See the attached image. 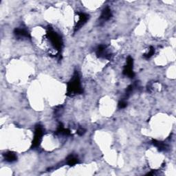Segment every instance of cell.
Masks as SVG:
<instances>
[{
	"instance_id": "obj_1",
	"label": "cell",
	"mask_w": 176,
	"mask_h": 176,
	"mask_svg": "<svg viewBox=\"0 0 176 176\" xmlns=\"http://www.w3.org/2000/svg\"><path fill=\"white\" fill-rule=\"evenodd\" d=\"M83 92L81 85L80 77H79L78 72L77 71H75L73 74V77H72L70 81L68 82L67 85V96L72 97L78 94H81Z\"/></svg>"
},
{
	"instance_id": "obj_2",
	"label": "cell",
	"mask_w": 176,
	"mask_h": 176,
	"mask_svg": "<svg viewBox=\"0 0 176 176\" xmlns=\"http://www.w3.org/2000/svg\"><path fill=\"white\" fill-rule=\"evenodd\" d=\"M47 37L50 41L52 46L60 53V51L63 46V40H62L61 36L56 32H54L51 27H49L47 31Z\"/></svg>"
},
{
	"instance_id": "obj_3",
	"label": "cell",
	"mask_w": 176,
	"mask_h": 176,
	"mask_svg": "<svg viewBox=\"0 0 176 176\" xmlns=\"http://www.w3.org/2000/svg\"><path fill=\"white\" fill-rule=\"evenodd\" d=\"M44 130L43 127L40 125H37L34 128V138L32 143V148H37L39 147L42 140V137L43 135Z\"/></svg>"
},
{
	"instance_id": "obj_4",
	"label": "cell",
	"mask_w": 176,
	"mask_h": 176,
	"mask_svg": "<svg viewBox=\"0 0 176 176\" xmlns=\"http://www.w3.org/2000/svg\"><path fill=\"white\" fill-rule=\"evenodd\" d=\"M133 59L132 57L129 56L127 58V64L123 69V73L126 77L130 78H133L135 77V73L133 71Z\"/></svg>"
},
{
	"instance_id": "obj_5",
	"label": "cell",
	"mask_w": 176,
	"mask_h": 176,
	"mask_svg": "<svg viewBox=\"0 0 176 176\" xmlns=\"http://www.w3.org/2000/svg\"><path fill=\"white\" fill-rule=\"evenodd\" d=\"M96 56L98 58H105V59L110 60L112 58V54L109 53L108 50V47L105 45H100L96 50Z\"/></svg>"
},
{
	"instance_id": "obj_6",
	"label": "cell",
	"mask_w": 176,
	"mask_h": 176,
	"mask_svg": "<svg viewBox=\"0 0 176 176\" xmlns=\"http://www.w3.org/2000/svg\"><path fill=\"white\" fill-rule=\"evenodd\" d=\"M14 34L17 38L20 39H30V34L29 31L25 28H16L14 30Z\"/></svg>"
},
{
	"instance_id": "obj_7",
	"label": "cell",
	"mask_w": 176,
	"mask_h": 176,
	"mask_svg": "<svg viewBox=\"0 0 176 176\" xmlns=\"http://www.w3.org/2000/svg\"><path fill=\"white\" fill-rule=\"evenodd\" d=\"M78 16V20L74 27V32H77L83 26L89 19V15L84 13H77Z\"/></svg>"
},
{
	"instance_id": "obj_8",
	"label": "cell",
	"mask_w": 176,
	"mask_h": 176,
	"mask_svg": "<svg viewBox=\"0 0 176 176\" xmlns=\"http://www.w3.org/2000/svg\"><path fill=\"white\" fill-rule=\"evenodd\" d=\"M3 157H4L5 160L8 163H14L17 160V155L13 151H7L3 154Z\"/></svg>"
},
{
	"instance_id": "obj_9",
	"label": "cell",
	"mask_w": 176,
	"mask_h": 176,
	"mask_svg": "<svg viewBox=\"0 0 176 176\" xmlns=\"http://www.w3.org/2000/svg\"><path fill=\"white\" fill-rule=\"evenodd\" d=\"M112 10L109 7H106L103 10L101 15V19L103 21H108L112 18Z\"/></svg>"
},
{
	"instance_id": "obj_10",
	"label": "cell",
	"mask_w": 176,
	"mask_h": 176,
	"mask_svg": "<svg viewBox=\"0 0 176 176\" xmlns=\"http://www.w3.org/2000/svg\"><path fill=\"white\" fill-rule=\"evenodd\" d=\"M151 143H152L153 145L156 147L158 149V151H166L168 148L166 144L161 142V141H158L157 140L153 139L152 140H151Z\"/></svg>"
},
{
	"instance_id": "obj_11",
	"label": "cell",
	"mask_w": 176,
	"mask_h": 176,
	"mask_svg": "<svg viewBox=\"0 0 176 176\" xmlns=\"http://www.w3.org/2000/svg\"><path fill=\"white\" fill-rule=\"evenodd\" d=\"M66 163L69 166H74L79 163L78 158L74 154H70L66 158Z\"/></svg>"
},
{
	"instance_id": "obj_12",
	"label": "cell",
	"mask_w": 176,
	"mask_h": 176,
	"mask_svg": "<svg viewBox=\"0 0 176 176\" xmlns=\"http://www.w3.org/2000/svg\"><path fill=\"white\" fill-rule=\"evenodd\" d=\"M57 133L61 134V135H64L66 136L71 135L70 131L68 129H65L64 126L62 125V123H60L59 125H58V126L57 127Z\"/></svg>"
},
{
	"instance_id": "obj_13",
	"label": "cell",
	"mask_w": 176,
	"mask_h": 176,
	"mask_svg": "<svg viewBox=\"0 0 176 176\" xmlns=\"http://www.w3.org/2000/svg\"><path fill=\"white\" fill-rule=\"evenodd\" d=\"M155 54V48L153 46H151L149 49V51L147 52V53L144 54L143 56L144 57L148 59V58H150L153 55Z\"/></svg>"
},
{
	"instance_id": "obj_14",
	"label": "cell",
	"mask_w": 176,
	"mask_h": 176,
	"mask_svg": "<svg viewBox=\"0 0 176 176\" xmlns=\"http://www.w3.org/2000/svg\"><path fill=\"white\" fill-rule=\"evenodd\" d=\"M133 89H134L133 85H130L128 86V87H127V88L126 89V92H125V100L128 98L131 94H132Z\"/></svg>"
},
{
	"instance_id": "obj_15",
	"label": "cell",
	"mask_w": 176,
	"mask_h": 176,
	"mask_svg": "<svg viewBox=\"0 0 176 176\" xmlns=\"http://www.w3.org/2000/svg\"><path fill=\"white\" fill-rule=\"evenodd\" d=\"M127 106V103L125 99H122L121 101H120L118 103V108L119 109H124Z\"/></svg>"
},
{
	"instance_id": "obj_16",
	"label": "cell",
	"mask_w": 176,
	"mask_h": 176,
	"mask_svg": "<svg viewBox=\"0 0 176 176\" xmlns=\"http://www.w3.org/2000/svg\"><path fill=\"white\" fill-rule=\"evenodd\" d=\"M85 132H86V130L83 128V127H78L77 133L78 136H83V135H84Z\"/></svg>"
}]
</instances>
